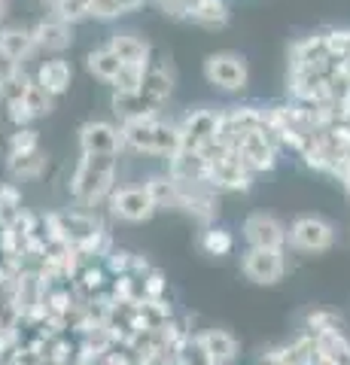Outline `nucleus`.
Segmentation results:
<instances>
[{"instance_id":"f257e3e1","label":"nucleus","mask_w":350,"mask_h":365,"mask_svg":"<svg viewBox=\"0 0 350 365\" xmlns=\"http://www.w3.org/2000/svg\"><path fill=\"white\" fill-rule=\"evenodd\" d=\"M119 186V155H86L80 153L71 180H67V192L76 207L95 210L107 204L110 195Z\"/></svg>"},{"instance_id":"f03ea898","label":"nucleus","mask_w":350,"mask_h":365,"mask_svg":"<svg viewBox=\"0 0 350 365\" xmlns=\"http://www.w3.org/2000/svg\"><path fill=\"white\" fill-rule=\"evenodd\" d=\"M122 134H125V150L134 153V155L171 158L180 150L177 122H168L162 116H150V119L122 125Z\"/></svg>"},{"instance_id":"7ed1b4c3","label":"nucleus","mask_w":350,"mask_h":365,"mask_svg":"<svg viewBox=\"0 0 350 365\" xmlns=\"http://www.w3.org/2000/svg\"><path fill=\"white\" fill-rule=\"evenodd\" d=\"M201 153L207 158V182L217 192H247L253 186L256 174L232 153V146L225 140H213Z\"/></svg>"},{"instance_id":"20e7f679","label":"nucleus","mask_w":350,"mask_h":365,"mask_svg":"<svg viewBox=\"0 0 350 365\" xmlns=\"http://www.w3.org/2000/svg\"><path fill=\"white\" fill-rule=\"evenodd\" d=\"M232 146V153L241 158V162L253 170V174H265V170H274L277 158H280V140L271 128H253V131H241L232 137H220Z\"/></svg>"},{"instance_id":"39448f33","label":"nucleus","mask_w":350,"mask_h":365,"mask_svg":"<svg viewBox=\"0 0 350 365\" xmlns=\"http://www.w3.org/2000/svg\"><path fill=\"white\" fill-rule=\"evenodd\" d=\"M201 73H205V83L213 86L217 91H225V95H241L250 83V67H247V58L241 52H210L205 64H201Z\"/></svg>"},{"instance_id":"423d86ee","label":"nucleus","mask_w":350,"mask_h":365,"mask_svg":"<svg viewBox=\"0 0 350 365\" xmlns=\"http://www.w3.org/2000/svg\"><path fill=\"white\" fill-rule=\"evenodd\" d=\"M107 207L113 213V220L131 222V225L146 222L159 213L150 189H146V182H125V186H116V192H113L110 201H107Z\"/></svg>"},{"instance_id":"0eeeda50","label":"nucleus","mask_w":350,"mask_h":365,"mask_svg":"<svg viewBox=\"0 0 350 365\" xmlns=\"http://www.w3.org/2000/svg\"><path fill=\"white\" fill-rule=\"evenodd\" d=\"M177 128H180V146H183V150L201 153L213 140H220L222 110L195 107V110H189L183 119H177Z\"/></svg>"},{"instance_id":"6e6552de","label":"nucleus","mask_w":350,"mask_h":365,"mask_svg":"<svg viewBox=\"0 0 350 365\" xmlns=\"http://www.w3.org/2000/svg\"><path fill=\"white\" fill-rule=\"evenodd\" d=\"M335 244V225L329 220H323L317 213H304L299 220H292L289 225V247L296 253H308V256H317L332 250Z\"/></svg>"},{"instance_id":"1a4fd4ad","label":"nucleus","mask_w":350,"mask_h":365,"mask_svg":"<svg viewBox=\"0 0 350 365\" xmlns=\"http://www.w3.org/2000/svg\"><path fill=\"white\" fill-rule=\"evenodd\" d=\"M76 143L86 155H122L125 153V134L119 122L107 119H88L76 131Z\"/></svg>"},{"instance_id":"9d476101","label":"nucleus","mask_w":350,"mask_h":365,"mask_svg":"<svg viewBox=\"0 0 350 365\" xmlns=\"http://www.w3.org/2000/svg\"><path fill=\"white\" fill-rule=\"evenodd\" d=\"M241 271L244 277L256 283V287H274L287 274V253L284 250H259L247 247L241 256Z\"/></svg>"},{"instance_id":"9b49d317","label":"nucleus","mask_w":350,"mask_h":365,"mask_svg":"<svg viewBox=\"0 0 350 365\" xmlns=\"http://www.w3.org/2000/svg\"><path fill=\"white\" fill-rule=\"evenodd\" d=\"M247 247H259V250H287L289 244V225H284L277 216H271L265 210H256L244 220L241 225Z\"/></svg>"},{"instance_id":"f8f14e48","label":"nucleus","mask_w":350,"mask_h":365,"mask_svg":"<svg viewBox=\"0 0 350 365\" xmlns=\"http://www.w3.org/2000/svg\"><path fill=\"white\" fill-rule=\"evenodd\" d=\"M31 31H34V40H37V49L46 55H64L73 46V25L52 13L43 16Z\"/></svg>"},{"instance_id":"ddd939ff","label":"nucleus","mask_w":350,"mask_h":365,"mask_svg":"<svg viewBox=\"0 0 350 365\" xmlns=\"http://www.w3.org/2000/svg\"><path fill=\"white\" fill-rule=\"evenodd\" d=\"M174 71H171V64L168 61H153L150 64V71H146V79H143V86H140V95L143 101L150 104L155 113H162V107L171 101L174 95Z\"/></svg>"},{"instance_id":"4468645a","label":"nucleus","mask_w":350,"mask_h":365,"mask_svg":"<svg viewBox=\"0 0 350 365\" xmlns=\"http://www.w3.org/2000/svg\"><path fill=\"white\" fill-rule=\"evenodd\" d=\"M34 79H37V83L46 88L52 98H61L73 86V67H71V61H67L64 55H52V58H46L37 67Z\"/></svg>"},{"instance_id":"2eb2a0df","label":"nucleus","mask_w":350,"mask_h":365,"mask_svg":"<svg viewBox=\"0 0 350 365\" xmlns=\"http://www.w3.org/2000/svg\"><path fill=\"white\" fill-rule=\"evenodd\" d=\"M107 46L119 55L122 64H153V43L134 31H116L110 34Z\"/></svg>"},{"instance_id":"dca6fc26","label":"nucleus","mask_w":350,"mask_h":365,"mask_svg":"<svg viewBox=\"0 0 350 365\" xmlns=\"http://www.w3.org/2000/svg\"><path fill=\"white\" fill-rule=\"evenodd\" d=\"M168 174L180 182H207V158L195 150H180L168 158Z\"/></svg>"},{"instance_id":"f3484780","label":"nucleus","mask_w":350,"mask_h":365,"mask_svg":"<svg viewBox=\"0 0 350 365\" xmlns=\"http://www.w3.org/2000/svg\"><path fill=\"white\" fill-rule=\"evenodd\" d=\"M0 49H4L9 58H16L21 67L40 52L37 40H34V31L25 25H4L0 28Z\"/></svg>"},{"instance_id":"a211bd4d","label":"nucleus","mask_w":350,"mask_h":365,"mask_svg":"<svg viewBox=\"0 0 350 365\" xmlns=\"http://www.w3.org/2000/svg\"><path fill=\"white\" fill-rule=\"evenodd\" d=\"M49 168V155L43 150H34V153H19V155H9L6 153V174L13 182H34L46 174Z\"/></svg>"},{"instance_id":"6ab92c4d","label":"nucleus","mask_w":350,"mask_h":365,"mask_svg":"<svg viewBox=\"0 0 350 365\" xmlns=\"http://www.w3.org/2000/svg\"><path fill=\"white\" fill-rule=\"evenodd\" d=\"M229 0H195V4L189 6V19L195 28L201 31H222L229 25Z\"/></svg>"},{"instance_id":"aec40b11","label":"nucleus","mask_w":350,"mask_h":365,"mask_svg":"<svg viewBox=\"0 0 350 365\" xmlns=\"http://www.w3.org/2000/svg\"><path fill=\"white\" fill-rule=\"evenodd\" d=\"M146 189H150V195L155 201V207L159 210H180L183 207V192H180V182L168 174V170H162V174H150L143 180Z\"/></svg>"},{"instance_id":"412c9836","label":"nucleus","mask_w":350,"mask_h":365,"mask_svg":"<svg viewBox=\"0 0 350 365\" xmlns=\"http://www.w3.org/2000/svg\"><path fill=\"white\" fill-rule=\"evenodd\" d=\"M198 335H201V341H205V347H207V353L213 356L217 365H232L235 359H238L241 347H238V338H235L229 329L210 326V329H205V332H198Z\"/></svg>"},{"instance_id":"4be33fe9","label":"nucleus","mask_w":350,"mask_h":365,"mask_svg":"<svg viewBox=\"0 0 350 365\" xmlns=\"http://www.w3.org/2000/svg\"><path fill=\"white\" fill-rule=\"evenodd\" d=\"M86 71L92 73L98 83L113 86V79H116L119 71H122V61H119V55L104 43V46H98V49H92L86 55Z\"/></svg>"},{"instance_id":"5701e85b","label":"nucleus","mask_w":350,"mask_h":365,"mask_svg":"<svg viewBox=\"0 0 350 365\" xmlns=\"http://www.w3.org/2000/svg\"><path fill=\"white\" fill-rule=\"evenodd\" d=\"M314 365H350V338L320 335L317 350H314Z\"/></svg>"},{"instance_id":"b1692460","label":"nucleus","mask_w":350,"mask_h":365,"mask_svg":"<svg viewBox=\"0 0 350 365\" xmlns=\"http://www.w3.org/2000/svg\"><path fill=\"white\" fill-rule=\"evenodd\" d=\"M302 332H311V335H344V317L329 311V307H311L304 314V329Z\"/></svg>"},{"instance_id":"393cba45","label":"nucleus","mask_w":350,"mask_h":365,"mask_svg":"<svg viewBox=\"0 0 350 365\" xmlns=\"http://www.w3.org/2000/svg\"><path fill=\"white\" fill-rule=\"evenodd\" d=\"M198 247L205 256L220 259V256H229L235 250V237H232L229 228H222V225H205L198 235Z\"/></svg>"},{"instance_id":"a878e982","label":"nucleus","mask_w":350,"mask_h":365,"mask_svg":"<svg viewBox=\"0 0 350 365\" xmlns=\"http://www.w3.org/2000/svg\"><path fill=\"white\" fill-rule=\"evenodd\" d=\"M174 359H177V365H217L198 332H189L183 341H180L174 347Z\"/></svg>"},{"instance_id":"bb28decb","label":"nucleus","mask_w":350,"mask_h":365,"mask_svg":"<svg viewBox=\"0 0 350 365\" xmlns=\"http://www.w3.org/2000/svg\"><path fill=\"white\" fill-rule=\"evenodd\" d=\"M49 6H52V16L71 21V25L92 19V0H52Z\"/></svg>"},{"instance_id":"cd10ccee","label":"nucleus","mask_w":350,"mask_h":365,"mask_svg":"<svg viewBox=\"0 0 350 365\" xmlns=\"http://www.w3.org/2000/svg\"><path fill=\"white\" fill-rule=\"evenodd\" d=\"M34 86V76L19 71L16 76H9L6 83H0V104H13V101H25L28 91Z\"/></svg>"},{"instance_id":"c85d7f7f","label":"nucleus","mask_w":350,"mask_h":365,"mask_svg":"<svg viewBox=\"0 0 350 365\" xmlns=\"http://www.w3.org/2000/svg\"><path fill=\"white\" fill-rule=\"evenodd\" d=\"M34 150H40V131L34 128V125H28V128H13V134H9V140H6V153L19 155V153H34Z\"/></svg>"},{"instance_id":"c756f323","label":"nucleus","mask_w":350,"mask_h":365,"mask_svg":"<svg viewBox=\"0 0 350 365\" xmlns=\"http://www.w3.org/2000/svg\"><path fill=\"white\" fill-rule=\"evenodd\" d=\"M150 64H122L119 76L113 79V91H140Z\"/></svg>"},{"instance_id":"7c9ffc66","label":"nucleus","mask_w":350,"mask_h":365,"mask_svg":"<svg viewBox=\"0 0 350 365\" xmlns=\"http://www.w3.org/2000/svg\"><path fill=\"white\" fill-rule=\"evenodd\" d=\"M25 101H28V107H31L34 116H37V119H46V116H52L55 101H58V98H52L49 91L43 88L37 79H34V86H31V91H28V98H25Z\"/></svg>"},{"instance_id":"2f4dec72","label":"nucleus","mask_w":350,"mask_h":365,"mask_svg":"<svg viewBox=\"0 0 350 365\" xmlns=\"http://www.w3.org/2000/svg\"><path fill=\"white\" fill-rule=\"evenodd\" d=\"M140 283H143V302H159L168 295V280L159 268H150L146 274H140Z\"/></svg>"},{"instance_id":"473e14b6","label":"nucleus","mask_w":350,"mask_h":365,"mask_svg":"<svg viewBox=\"0 0 350 365\" xmlns=\"http://www.w3.org/2000/svg\"><path fill=\"white\" fill-rule=\"evenodd\" d=\"M104 265H107V271H110V277H122V274H131V271H134V253L113 247L110 256L104 259Z\"/></svg>"},{"instance_id":"72a5a7b5","label":"nucleus","mask_w":350,"mask_h":365,"mask_svg":"<svg viewBox=\"0 0 350 365\" xmlns=\"http://www.w3.org/2000/svg\"><path fill=\"white\" fill-rule=\"evenodd\" d=\"M4 110H6V119L13 128H28V125L37 122V116H34L28 107V101H13V104H4Z\"/></svg>"},{"instance_id":"f704fd0d","label":"nucleus","mask_w":350,"mask_h":365,"mask_svg":"<svg viewBox=\"0 0 350 365\" xmlns=\"http://www.w3.org/2000/svg\"><path fill=\"white\" fill-rule=\"evenodd\" d=\"M138 365H177V359H174V344H159V347H153L150 353L138 356Z\"/></svg>"},{"instance_id":"c9c22d12","label":"nucleus","mask_w":350,"mask_h":365,"mask_svg":"<svg viewBox=\"0 0 350 365\" xmlns=\"http://www.w3.org/2000/svg\"><path fill=\"white\" fill-rule=\"evenodd\" d=\"M19 71H25V67H21L16 58H9V55L0 49V83H6V79H9V76H16Z\"/></svg>"},{"instance_id":"e433bc0d","label":"nucleus","mask_w":350,"mask_h":365,"mask_svg":"<svg viewBox=\"0 0 350 365\" xmlns=\"http://www.w3.org/2000/svg\"><path fill=\"white\" fill-rule=\"evenodd\" d=\"M9 13H13V0H0V28L6 25V19Z\"/></svg>"},{"instance_id":"4c0bfd02","label":"nucleus","mask_w":350,"mask_h":365,"mask_svg":"<svg viewBox=\"0 0 350 365\" xmlns=\"http://www.w3.org/2000/svg\"><path fill=\"white\" fill-rule=\"evenodd\" d=\"M344 189H347V198H350V182H347V186H344Z\"/></svg>"},{"instance_id":"58836bf2","label":"nucleus","mask_w":350,"mask_h":365,"mask_svg":"<svg viewBox=\"0 0 350 365\" xmlns=\"http://www.w3.org/2000/svg\"><path fill=\"white\" fill-rule=\"evenodd\" d=\"M40 4H52V0H40Z\"/></svg>"},{"instance_id":"ea45409f","label":"nucleus","mask_w":350,"mask_h":365,"mask_svg":"<svg viewBox=\"0 0 350 365\" xmlns=\"http://www.w3.org/2000/svg\"><path fill=\"white\" fill-rule=\"evenodd\" d=\"M0 186H4V182H0Z\"/></svg>"}]
</instances>
